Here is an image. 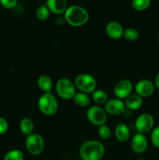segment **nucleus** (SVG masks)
I'll return each instance as SVG.
<instances>
[{"label": "nucleus", "instance_id": "2eb2a0df", "mask_svg": "<svg viewBox=\"0 0 159 160\" xmlns=\"http://www.w3.org/2000/svg\"><path fill=\"white\" fill-rule=\"evenodd\" d=\"M115 136L119 142H127L130 137V131L127 125L123 123L117 124L115 128Z\"/></svg>", "mask_w": 159, "mask_h": 160}, {"label": "nucleus", "instance_id": "20e7f679", "mask_svg": "<svg viewBox=\"0 0 159 160\" xmlns=\"http://www.w3.org/2000/svg\"><path fill=\"white\" fill-rule=\"evenodd\" d=\"M74 84L81 92L93 93L96 89L97 82L95 78L88 73H81L75 78Z\"/></svg>", "mask_w": 159, "mask_h": 160}, {"label": "nucleus", "instance_id": "423d86ee", "mask_svg": "<svg viewBox=\"0 0 159 160\" xmlns=\"http://www.w3.org/2000/svg\"><path fill=\"white\" fill-rule=\"evenodd\" d=\"M75 84L68 78H61L55 85L56 92L63 99H71L76 94Z\"/></svg>", "mask_w": 159, "mask_h": 160}, {"label": "nucleus", "instance_id": "39448f33", "mask_svg": "<svg viewBox=\"0 0 159 160\" xmlns=\"http://www.w3.org/2000/svg\"><path fill=\"white\" fill-rule=\"evenodd\" d=\"M26 151L32 156H37L43 152L45 148V140L38 134H31L26 137L25 141Z\"/></svg>", "mask_w": 159, "mask_h": 160}, {"label": "nucleus", "instance_id": "aec40b11", "mask_svg": "<svg viewBox=\"0 0 159 160\" xmlns=\"http://www.w3.org/2000/svg\"><path fill=\"white\" fill-rule=\"evenodd\" d=\"M92 99L96 104L104 105L108 102V95L103 90H95L92 93Z\"/></svg>", "mask_w": 159, "mask_h": 160}, {"label": "nucleus", "instance_id": "b1692460", "mask_svg": "<svg viewBox=\"0 0 159 160\" xmlns=\"http://www.w3.org/2000/svg\"><path fill=\"white\" fill-rule=\"evenodd\" d=\"M125 39L127 41H136L139 38V32L137 29L133 28H128L124 30L123 32V36Z\"/></svg>", "mask_w": 159, "mask_h": 160}, {"label": "nucleus", "instance_id": "a878e982", "mask_svg": "<svg viewBox=\"0 0 159 160\" xmlns=\"http://www.w3.org/2000/svg\"><path fill=\"white\" fill-rule=\"evenodd\" d=\"M151 143L155 148H159V126L152 130L151 135Z\"/></svg>", "mask_w": 159, "mask_h": 160}, {"label": "nucleus", "instance_id": "bb28decb", "mask_svg": "<svg viewBox=\"0 0 159 160\" xmlns=\"http://www.w3.org/2000/svg\"><path fill=\"white\" fill-rule=\"evenodd\" d=\"M0 4L6 9H12L17 5V0H0Z\"/></svg>", "mask_w": 159, "mask_h": 160}, {"label": "nucleus", "instance_id": "f3484780", "mask_svg": "<svg viewBox=\"0 0 159 160\" xmlns=\"http://www.w3.org/2000/svg\"><path fill=\"white\" fill-rule=\"evenodd\" d=\"M37 85L45 93H48L52 89V80L48 75H41L37 79Z\"/></svg>", "mask_w": 159, "mask_h": 160}, {"label": "nucleus", "instance_id": "cd10ccee", "mask_svg": "<svg viewBox=\"0 0 159 160\" xmlns=\"http://www.w3.org/2000/svg\"><path fill=\"white\" fill-rule=\"evenodd\" d=\"M9 124L8 122L4 117H0V134H3L8 131Z\"/></svg>", "mask_w": 159, "mask_h": 160}, {"label": "nucleus", "instance_id": "5701e85b", "mask_svg": "<svg viewBox=\"0 0 159 160\" xmlns=\"http://www.w3.org/2000/svg\"><path fill=\"white\" fill-rule=\"evenodd\" d=\"M23 159L24 156L20 150L12 149L5 155L3 160H23Z\"/></svg>", "mask_w": 159, "mask_h": 160}, {"label": "nucleus", "instance_id": "f8f14e48", "mask_svg": "<svg viewBox=\"0 0 159 160\" xmlns=\"http://www.w3.org/2000/svg\"><path fill=\"white\" fill-rule=\"evenodd\" d=\"M148 146L147 139L144 134H135L131 140V148L132 152L137 154H142L147 150Z\"/></svg>", "mask_w": 159, "mask_h": 160}, {"label": "nucleus", "instance_id": "1a4fd4ad", "mask_svg": "<svg viewBox=\"0 0 159 160\" xmlns=\"http://www.w3.org/2000/svg\"><path fill=\"white\" fill-rule=\"evenodd\" d=\"M132 91V84L129 80H122L115 84L114 88V94L118 99H124L131 95Z\"/></svg>", "mask_w": 159, "mask_h": 160}, {"label": "nucleus", "instance_id": "f257e3e1", "mask_svg": "<svg viewBox=\"0 0 159 160\" xmlns=\"http://www.w3.org/2000/svg\"><path fill=\"white\" fill-rule=\"evenodd\" d=\"M104 152V145L96 140L84 142L80 148V156L83 160H101Z\"/></svg>", "mask_w": 159, "mask_h": 160}, {"label": "nucleus", "instance_id": "7c9ffc66", "mask_svg": "<svg viewBox=\"0 0 159 160\" xmlns=\"http://www.w3.org/2000/svg\"><path fill=\"white\" fill-rule=\"evenodd\" d=\"M139 160H143V159H139Z\"/></svg>", "mask_w": 159, "mask_h": 160}, {"label": "nucleus", "instance_id": "9d476101", "mask_svg": "<svg viewBox=\"0 0 159 160\" xmlns=\"http://www.w3.org/2000/svg\"><path fill=\"white\" fill-rule=\"evenodd\" d=\"M154 88H155V85L152 81L150 80L143 79L137 83L135 91L137 95H140L142 98H147L153 95L154 92Z\"/></svg>", "mask_w": 159, "mask_h": 160}, {"label": "nucleus", "instance_id": "412c9836", "mask_svg": "<svg viewBox=\"0 0 159 160\" xmlns=\"http://www.w3.org/2000/svg\"><path fill=\"white\" fill-rule=\"evenodd\" d=\"M49 14L50 11L48 8L46 6V5H41L36 9V17H37V20H41V21L46 20L48 18V17H49Z\"/></svg>", "mask_w": 159, "mask_h": 160}, {"label": "nucleus", "instance_id": "4468645a", "mask_svg": "<svg viewBox=\"0 0 159 160\" xmlns=\"http://www.w3.org/2000/svg\"><path fill=\"white\" fill-rule=\"evenodd\" d=\"M123 32L124 29L123 26L117 21L109 22L106 26V33L108 36L115 40L121 38L123 36Z\"/></svg>", "mask_w": 159, "mask_h": 160}, {"label": "nucleus", "instance_id": "6e6552de", "mask_svg": "<svg viewBox=\"0 0 159 160\" xmlns=\"http://www.w3.org/2000/svg\"><path fill=\"white\" fill-rule=\"evenodd\" d=\"M154 117L149 113H143L139 116L135 121V128L140 134H146L154 129Z\"/></svg>", "mask_w": 159, "mask_h": 160}, {"label": "nucleus", "instance_id": "393cba45", "mask_svg": "<svg viewBox=\"0 0 159 160\" xmlns=\"http://www.w3.org/2000/svg\"><path fill=\"white\" fill-rule=\"evenodd\" d=\"M98 135L100 136L101 139H104V140H107L112 135V131L111 129L109 128V127H108L106 124L101 125V126L98 127Z\"/></svg>", "mask_w": 159, "mask_h": 160}, {"label": "nucleus", "instance_id": "7ed1b4c3", "mask_svg": "<svg viewBox=\"0 0 159 160\" xmlns=\"http://www.w3.org/2000/svg\"><path fill=\"white\" fill-rule=\"evenodd\" d=\"M38 108L41 112L46 116H52L58 111L59 104L54 95L48 92L41 95L38 99Z\"/></svg>", "mask_w": 159, "mask_h": 160}, {"label": "nucleus", "instance_id": "a211bd4d", "mask_svg": "<svg viewBox=\"0 0 159 160\" xmlns=\"http://www.w3.org/2000/svg\"><path fill=\"white\" fill-rule=\"evenodd\" d=\"M73 98L76 106L80 107H86L90 104V98L87 94L84 93V92H76Z\"/></svg>", "mask_w": 159, "mask_h": 160}, {"label": "nucleus", "instance_id": "9b49d317", "mask_svg": "<svg viewBox=\"0 0 159 160\" xmlns=\"http://www.w3.org/2000/svg\"><path fill=\"white\" fill-rule=\"evenodd\" d=\"M125 109H126L125 103L118 98H112V99L108 100L104 106V110L106 113L113 116L123 113L125 112Z\"/></svg>", "mask_w": 159, "mask_h": 160}, {"label": "nucleus", "instance_id": "0eeeda50", "mask_svg": "<svg viewBox=\"0 0 159 160\" xmlns=\"http://www.w3.org/2000/svg\"><path fill=\"white\" fill-rule=\"evenodd\" d=\"M87 117L89 121L95 126L105 124L107 120V113L105 110L98 106H92L87 109Z\"/></svg>", "mask_w": 159, "mask_h": 160}, {"label": "nucleus", "instance_id": "4be33fe9", "mask_svg": "<svg viewBox=\"0 0 159 160\" xmlns=\"http://www.w3.org/2000/svg\"><path fill=\"white\" fill-rule=\"evenodd\" d=\"M151 0H132V6L137 11H144L151 6Z\"/></svg>", "mask_w": 159, "mask_h": 160}, {"label": "nucleus", "instance_id": "dca6fc26", "mask_svg": "<svg viewBox=\"0 0 159 160\" xmlns=\"http://www.w3.org/2000/svg\"><path fill=\"white\" fill-rule=\"evenodd\" d=\"M143 102V98L135 94V95H130L128 98H126L124 103L127 109L130 110H137L141 107Z\"/></svg>", "mask_w": 159, "mask_h": 160}, {"label": "nucleus", "instance_id": "c756f323", "mask_svg": "<svg viewBox=\"0 0 159 160\" xmlns=\"http://www.w3.org/2000/svg\"><path fill=\"white\" fill-rule=\"evenodd\" d=\"M154 85L159 90V73H157L155 78V80H154Z\"/></svg>", "mask_w": 159, "mask_h": 160}, {"label": "nucleus", "instance_id": "6ab92c4d", "mask_svg": "<svg viewBox=\"0 0 159 160\" xmlns=\"http://www.w3.org/2000/svg\"><path fill=\"white\" fill-rule=\"evenodd\" d=\"M34 123L32 120L29 118L22 119L20 123V129L21 132L25 135H30L33 134L34 131Z\"/></svg>", "mask_w": 159, "mask_h": 160}, {"label": "nucleus", "instance_id": "c85d7f7f", "mask_svg": "<svg viewBox=\"0 0 159 160\" xmlns=\"http://www.w3.org/2000/svg\"><path fill=\"white\" fill-rule=\"evenodd\" d=\"M65 22L66 21H65V19L64 16H59V17H56L55 20V24L58 25V26L63 25Z\"/></svg>", "mask_w": 159, "mask_h": 160}, {"label": "nucleus", "instance_id": "f03ea898", "mask_svg": "<svg viewBox=\"0 0 159 160\" xmlns=\"http://www.w3.org/2000/svg\"><path fill=\"white\" fill-rule=\"evenodd\" d=\"M65 21L73 27H80L86 24L89 20V13L86 9L80 6H68L64 12Z\"/></svg>", "mask_w": 159, "mask_h": 160}, {"label": "nucleus", "instance_id": "ddd939ff", "mask_svg": "<svg viewBox=\"0 0 159 160\" xmlns=\"http://www.w3.org/2000/svg\"><path fill=\"white\" fill-rule=\"evenodd\" d=\"M45 5L50 12L57 15L64 13L68 8L67 0H47Z\"/></svg>", "mask_w": 159, "mask_h": 160}]
</instances>
